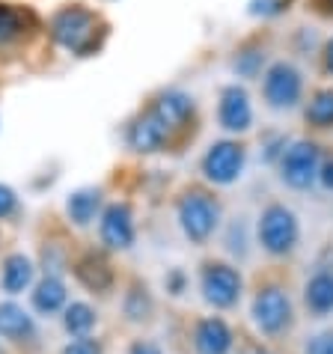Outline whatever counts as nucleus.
<instances>
[{
	"label": "nucleus",
	"mask_w": 333,
	"mask_h": 354,
	"mask_svg": "<svg viewBox=\"0 0 333 354\" xmlns=\"http://www.w3.org/2000/svg\"><path fill=\"white\" fill-rule=\"evenodd\" d=\"M122 310H125V316H129V322H146V319H152L155 304H152L149 289L140 286V283H134V286L125 292V298H122Z\"/></svg>",
	"instance_id": "23"
},
{
	"label": "nucleus",
	"mask_w": 333,
	"mask_h": 354,
	"mask_svg": "<svg viewBox=\"0 0 333 354\" xmlns=\"http://www.w3.org/2000/svg\"><path fill=\"white\" fill-rule=\"evenodd\" d=\"M18 209V196H15V191L9 188V185H0V221L3 218H9Z\"/></svg>",
	"instance_id": "28"
},
{
	"label": "nucleus",
	"mask_w": 333,
	"mask_h": 354,
	"mask_svg": "<svg viewBox=\"0 0 333 354\" xmlns=\"http://www.w3.org/2000/svg\"><path fill=\"white\" fill-rule=\"evenodd\" d=\"M259 244L271 257H289L301 241L298 214L283 203H271L259 214Z\"/></svg>",
	"instance_id": "3"
},
{
	"label": "nucleus",
	"mask_w": 333,
	"mask_h": 354,
	"mask_svg": "<svg viewBox=\"0 0 333 354\" xmlns=\"http://www.w3.org/2000/svg\"><path fill=\"white\" fill-rule=\"evenodd\" d=\"M244 167H247V149H244L241 140H232V137H227V140H214L200 161L202 176L211 185H220V188L238 182Z\"/></svg>",
	"instance_id": "5"
},
{
	"label": "nucleus",
	"mask_w": 333,
	"mask_h": 354,
	"mask_svg": "<svg viewBox=\"0 0 333 354\" xmlns=\"http://www.w3.org/2000/svg\"><path fill=\"white\" fill-rule=\"evenodd\" d=\"M99 235L107 250H129L137 239L134 212L129 203H111L99 218Z\"/></svg>",
	"instance_id": "10"
},
{
	"label": "nucleus",
	"mask_w": 333,
	"mask_h": 354,
	"mask_svg": "<svg viewBox=\"0 0 333 354\" xmlns=\"http://www.w3.org/2000/svg\"><path fill=\"white\" fill-rule=\"evenodd\" d=\"M262 102L271 111H295L303 102V72L289 60H274L262 72Z\"/></svg>",
	"instance_id": "4"
},
{
	"label": "nucleus",
	"mask_w": 333,
	"mask_h": 354,
	"mask_svg": "<svg viewBox=\"0 0 333 354\" xmlns=\"http://www.w3.org/2000/svg\"><path fill=\"white\" fill-rule=\"evenodd\" d=\"M321 6H325V9H327V12L333 15V0H321Z\"/></svg>",
	"instance_id": "34"
},
{
	"label": "nucleus",
	"mask_w": 333,
	"mask_h": 354,
	"mask_svg": "<svg viewBox=\"0 0 333 354\" xmlns=\"http://www.w3.org/2000/svg\"><path fill=\"white\" fill-rule=\"evenodd\" d=\"M292 0H250L247 3V12L253 18H277L289 9Z\"/></svg>",
	"instance_id": "25"
},
{
	"label": "nucleus",
	"mask_w": 333,
	"mask_h": 354,
	"mask_svg": "<svg viewBox=\"0 0 333 354\" xmlns=\"http://www.w3.org/2000/svg\"><path fill=\"white\" fill-rule=\"evenodd\" d=\"M253 322L262 333L277 337L292 324V298L280 286H265L253 298Z\"/></svg>",
	"instance_id": "8"
},
{
	"label": "nucleus",
	"mask_w": 333,
	"mask_h": 354,
	"mask_svg": "<svg viewBox=\"0 0 333 354\" xmlns=\"http://www.w3.org/2000/svg\"><path fill=\"white\" fill-rule=\"evenodd\" d=\"M170 131L161 125V120L152 111L140 113L137 120H131L129 131H125V140H129V149H134L137 155H155L161 152L166 143H170Z\"/></svg>",
	"instance_id": "12"
},
{
	"label": "nucleus",
	"mask_w": 333,
	"mask_h": 354,
	"mask_svg": "<svg viewBox=\"0 0 333 354\" xmlns=\"http://www.w3.org/2000/svg\"><path fill=\"white\" fill-rule=\"evenodd\" d=\"M0 354H3V348H0Z\"/></svg>",
	"instance_id": "36"
},
{
	"label": "nucleus",
	"mask_w": 333,
	"mask_h": 354,
	"mask_svg": "<svg viewBox=\"0 0 333 354\" xmlns=\"http://www.w3.org/2000/svg\"><path fill=\"white\" fill-rule=\"evenodd\" d=\"M102 212V191L99 188H77L66 196V214L75 226H90Z\"/></svg>",
	"instance_id": "18"
},
{
	"label": "nucleus",
	"mask_w": 333,
	"mask_h": 354,
	"mask_svg": "<svg viewBox=\"0 0 333 354\" xmlns=\"http://www.w3.org/2000/svg\"><path fill=\"white\" fill-rule=\"evenodd\" d=\"M268 68V57H265V45H256V42H247L241 45L232 57V72L238 77H259L262 72Z\"/></svg>",
	"instance_id": "22"
},
{
	"label": "nucleus",
	"mask_w": 333,
	"mask_h": 354,
	"mask_svg": "<svg viewBox=\"0 0 333 354\" xmlns=\"http://www.w3.org/2000/svg\"><path fill=\"white\" fill-rule=\"evenodd\" d=\"M280 164V179L295 191H307L312 182L318 179V167H321V146L316 140H292L283 152Z\"/></svg>",
	"instance_id": "6"
},
{
	"label": "nucleus",
	"mask_w": 333,
	"mask_h": 354,
	"mask_svg": "<svg viewBox=\"0 0 333 354\" xmlns=\"http://www.w3.org/2000/svg\"><path fill=\"white\" fill-rule=\"evenodd\" d=\"M307 354H333V333H318L310 339Z\"/></svg>",
	"instance_id": "30"
},
{
	"label": "nucleus",
	"mask_w": 333,
	"mask_h": 354,
	"mask_svg": "<svg viewBox=\"0 0 333 354\" xmlns=\"http://www.w3.org/2000/svg\"><path fill=\"white\" fill-rule=\"evenodd\" d=\"M48 30H51V39L57 45L77 57H90L93 51H99L104 39V27H99L95 12H90L81 3L63 6L60 12H54Z\"/></svg>",
	"instance_id": "1"
},
{
	"label": "nucleus",
	"mask_w": 333,
	"mask_h": 354,
	"mask_svg": "<svg viewBox=\"0 0 333 354\" xmlns=\"http://www.w3.org/2000/svg\"><path fill=\"white\" fill-rule=\"evenodd\" d=\"M193 348L197 354H229L232 351V330L220 316L200 319L193 328Z\"/></svg>",
	"instance_id": "13"
},
{
	"label": "nucleus",
	"mask_w": 333,
	"mask_h": 354,
	"mask_svg": "<svg viewBox=\"0 0 333 354\" xmlns=\"http://www.w3.org/2000/svg\"><path fill=\"white\" fill-rule=\"evenodd\" d=\"M218 125L229 134H247L253 129V102L241 84H227L218 95Z\"/></svg>",
	"instance_id": "9"
},
{
	"label": "nucleus",
	"mask_w": 333,
	"mask_h": 354,
	"mask_svg": "<svg viewBox=\"0 0 333 354\" xmlns=\"http://www.w3.org/2000/svg\"><path fill=\"white\" fill-rule=\"evenodd\" d=\"M325 191H333V158H321V167H318V179H316Z\"/></svg>",
	"instance_id": "31"
},
{
	"label": "nucleus",
	"mask_w": 333,
	"mask_h": 354,
	"mask_svg": "<svg viewBox=\"0 0 333 354\" xmlns=\"http://www.w3.org/2000/svg\"><path fill=\"white\" fill-rule=\"evenodd\" d=\"M129 354H164V351L149 339H134L129 346Z\"/></svg>",
	"instance_id": "33"
},
{
	"label": "nucleus",
	"mask_w": 333,
	"mask_h": 354,
	"mask_svg": "<svg viewBox=\"0 0 333 354\" xmlns=\"http://www.w3.org/2000/svg\"><path fill=\"white\" fill-rule=\"evenodd\" d=\"M200 289H202V298L214 310H229L238 304L244 289L241 271L229 262H205L200 271Z\"/></svg>",
	"instance_id": "7"
},
{
	"label": "nucleus",
	"mask_w": 333,
	"mask_h": 354,
	"mask_svg": "<svg viewBox=\"0 0 333 354\" xmlns=\"http://www.w3.org/2000/svg\"><path fill=\"white\" fill-rule=\"evenodd\" d=\"M303 122L316 131L333 129V86H321L303 102Z\"/></svg>",
	"instance_id": "19"
},
{
	"label": "nucleus",
	"mask_w": 333,
	"mask_h": 354,
	"mask_svg": "<svg viewBox=\"0 0 333 354\" xmlns=\"http://www.w3.org/2000/svg\"><path fill=\"white\" fill-rule=\"evenodd\" d=\"M253 354H268V351H253Z\"/></svg>",
	"instance_id": "35"
},
{
	"label": "nucleus",
	"mask_w": 333,
	"mask_h": 354,
	"mask_svg": "<svg viewBox=\"0 0 333 354\" xmlns=\"http://www.w3.org/2000/svg\"><path fill=\"white\" fill-rule=\"evenodd\" d=\"M321 66H325V72L333 77V36H327L325 42H321Z\"/></svg>",
	"instance_id": "32"
},
{
	"label": "nucleus",
	"mask_w": 333,
	"mask_h": 354,
	"mask_svg": "<svg viewBox=\"0 0 333 354\" xmlns=\"http://www.w3.org/2000/svg\"><path fill=\"white\" fill-rule=\"evenodd\" d=\"M149 111L158 116L161 125L170 134L175 131H182V129H188V122L193 120V113H197V102H193V95L191 93H184V90H164L158 93V98L152 102Z\"/></svg>",
	"instance_id": "11"
},
{
	"label": "nucleus",
	"mask_w": 333,
	"mask_h": 354,
	"mask_svg": "<svg viewBox=\"0 0 333 354\" xmlns=\"http://www.w3.org/2000/svg\"><path fill=\"white\" fill-rule=\"evenodd\" d=\"M99 324V316L86 301H72L63 310V328L68 337H93V328Z\"/></svg>",
	"instance_id": "21"
},
{
	"label": "nucleus",
	"mask_w": 333,
	"mask_h": 354,
	"mask_svg": "<svg viewBox=\"0 0 333 354\" xmlns=\"http://www.w3.org/2000/svg\"><path fill=\"white\" fill-rule=\"evenodd\" d=\"M33 310L42 313V316H54V313H63L68 304V289L60 274H45L42 280L33 286Z\"/></svg>",
	"instance_id": "15"
},
{
	"label": "nucleus",
	"mask_w": 333,
	"mask_h": 354,
	"mask_svg": "<svg viewBox=\"0 0 333 354\" xmlns=\"http://www.w3.org/2000/svg\"><path fill=\"white\" fill-rule=\"evenodd\" d=\"M36 277V265L30 257L24 253H9L3 259V271H0V286H3L6 295H21L24 289L33 286Z\"/></svg>",
	"instance_id": "16"
},
{
	"label": "nucleus",
	"mask_w": 333,
	"mask_h": 354,
	"mask_svg": "<svg viewBox=\"0 0 333 354\" xmlns=\"http://www.w3.org/2000/svg\"><path fill=\"white\" fill-rule=\"evenodd\" d=\"M292 140L286 134H280V131H274V134H268L265 140H262V158H265L268 164H274V161H280L283 158V152H286V146H289Z\"/></svg>",
	"instance_id": "26"
},
{
	"label": "nucleus",
	"mask_w": 333,
	"mask_h": 354,
	"mask_svg": "<svg viewBox=\"0 0 333 354\" xmlns=\"http://www.w3.org/2000/svg\"><path fill=\"white\" fill-rule=\"evenodd\" d=\"M36 337V322L24 307L15 301L0 304V339L9 342H30Z\"/></svg>",
	"instance_id": "14"
},
{
	"label": "nucleus",
	"mask_w": 333,
	"mask_h": 354,
	"mask_svg": "<svg viewBox=\"0 0 333 354\" xmlns=\"http://www.w3.org/2000/svg\"><path fill=\"white\" fill-rule=\"evenodd\" d=\"M21 30H24L21 12H18L15 6H9V3H0V45L18 39V36H21Z\"/></svg>",
	"instance_id": "24"
},
{
	"label": "nucleus",
	"mask_w": 333,
	"mask_h": 354,
	"mask_svg": "<svg viewBox=\"0 0 333 354\" xmlns=\"http://www.w3.org/2000/svg\"><path fill=\"white\" fill-rule=\"evenodd\" d=\"M303 301L316 316H327L333 313V271H318L307 280L303 289Z\"/></svg>",
	"instance_id": "20"
},
{
	"label": "nucleus",
	"mask_w": 333,
	"mask_h": 354,
	"mask_svg": "<svg viewBox=\"0 0 333 354\" xmlns=\"http://www.w3.org/2000/svg\"><path fill=\"white\" fill-rule=\"evenodd\" d=\"M164 286H166V292H170V295H182L184 286H188V277H184L182 268H173V271L164 277Z\"/></svg>",
	"instance_id": "29"
},
{
	"label": "nucleus",
	"mask_w": 333,
	"mask_h": 354,
	"mask_svg": "<svg viewBox=\"0 0 333 354\" xmlns=\"http://www.w3.org/2000/svg\"><path fill=\"white\" fill-rule=\"evenodd\" d=\"M175 218H179L184 239L191 244H205L220 223V203L209 191L191 188L175 203Z\"/></svg>",
	"instance_id": "2"
},
{
	"label": "nucleus",
	"mask_w": 333,
	"mask_h": 354,
	"mask_svg": "<svg viewBox=\"0 0 333 354\" xmlns=\"http://www.w3.org/2000/svg\"><path fill=\"white\" fill-rule=\"evenodd\" d=\"M60 354H104V346L95 337H75L66 342Z\"/></svg>",
	"instance_id": "27"
},
{
	"label": "nucleus",
	"mask_w": 333,
	"mask_h": 354,
	"mask_svg": "<svg viewBox=\"0 0 333 354\" xmlns=\"http://www.w3.org/2000/svg\"><path fill=\"white\" fill-rule=\"evenodd\" d=\"M75 277L90 292H107L113 286V268L102 253H86L75 262Z\"/></svg>",
	"instance_id": "17"
}]
</instances>
